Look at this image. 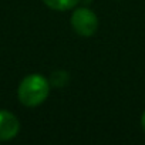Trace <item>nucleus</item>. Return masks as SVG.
<instances>
[{
    "mask_svg": "<svg viewBox=\"0 0 145 145\" xmlns=\"http://www.w3.org/2000/svg\"><path fill=\"white\" fill-rule=\"evenodd\" d=\"M50 93V83L40 74H30L19 86V100L26 107L41 104Z\"/></svg>",
    "mask_w": 145,
    "mask_h": 145,
    "instance_id": "f257e3e1",
    "label": "nucleus"
},
{
    "mask_svg": "<svg viewBox=\"0 0 145 145\" xmlns=\"http://www.w3.org/2000/svg\"><path fill=\"white\" fill-rule=\"evenodd\" d=\"M71 26L77 34L90 37L98 29V19L93 10H90L87 7H80L72 12Z\"/></svg>",
    "mask_w": 145,
    "mask_h": 145,
    "instance_id": "f03ea898",
    "label": "nucleus"
},
{
    "mask_svg": "<svg viewBox=\"0 0 145 145\" xmlns=\"http://www.w3.org/2000/svg\"><path fill=\"white\" fill-rule=\"evenodd\" d=\"M20 122L12 112L0 110V141H9L17 135Z\"/></svg>",
    "mask_w": 145,
    "mask_h": 145,
    "instance_id": "7ed1b4c3",
    "label": "nucleus"
},
{
    "mask_svg": "<svg viewBox=\"0 0 145 145\" xmlns=\"http://www.w3.org/2000/svg\"><path fill=\"white\" fill-rule=\"evenodd\" d=\"M44 5L48 6L53 10H58V12H64L68 9H72L80 0H43Z\"/></svg>",
    "mask_w": 145,
    "mask_h": 145,
    "instance_id": "20e7f679",
    "label": "nucleus"
},
{
    "mask_svg": "<svg viewBox=\"0 0 145 145\" xmlns=\"http://www.w3.org/2000/svg\"><path fill=\"white\" fill-rule=\"evenodd\" d=\"M67 81H68V74L65 71H63V70H58V71H54L53 74L50 76V81L48 83L51 86L57 87V88H61V87H64L67 84Z\"/></svg>",
    "mask_w": 145,
    "mask_h": 145,
    "instance_id": "39448f33",
    "label": "nucleus"
},
{
    "mask_svg": "<svg viewBox=\"0 0 145 145\" xmlns=\"http://www.w3.org/2000/svg\"><path fill=\"white\" fill-rule=\"evenodd\" d=\"M141 125H142V129H144V132H145V111H144V114H142V117H141Z\"/></svg>",
    "mask_w": 145,
    "mask_h": 145,
    "instance_id": "423d86ee",
    "label": "nucleus"
}]
</instances>
